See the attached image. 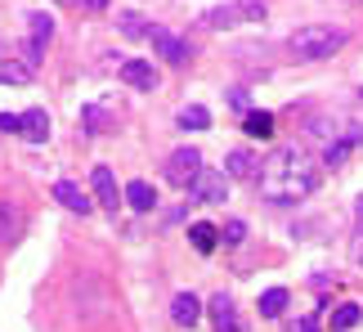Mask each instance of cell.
<instances>
[{
	"instance_id": "obj_10",
	"label": "cell",
	"mask_w": 363,
	"mask_h": 332,
	"mask_svg": "<svg viewBox=\"0 0 363 332\" xmlns=\"http://www.w3.org/2000/svg\"><path fill=\"white\" fill-rule=\"evenodd\" d=\"M121 81L135 86V90H157V72H152V63H144V59H125L121 63Z\"/></svg>"
},
{
	"instance_id": "obj_6",
	"label": "cell",
	"mask_w": 363,
	"mask_h": 332,
	"mask_svg": "<svg viewBox=\"0 0 363 332\" xmlns=\"http://www.w3.org/2000/svg\"><path fill=\"white\" fill-rule=\"evenodd\" d=\"M90 184H94V202H99L104 211H117V206L125 202V193H117V179H113V171H108V166H94Z\"/></svg>"
},
{
	"instance_id": "obj_36",
	"label": "cell",
	"mask_w": 363,
	"mask_h": 332,
	"mask_svg": "<svg viewBox=\"0 0 363 332\" xmlns=\"http://www.w3.org/2000/svg\"><path fill=\"white\" fill-rule=\"evenodd\" d=\"M359 260H363V256H359Z\"/></svg>"
},
{
	"instance_id": "obj_12",
	"label": "cell",
	"mask_w": 363,
	"mask_h": 332,
	"mask_svg": "<svg viewBox=\"0 0 363 332\" xmlns=\"http://www.w3.org/2000/svg\"><path fill=\"white\" fill-rule=\"evenodd\" d=\"M225 175H229V179H256V175H260L256 153H247V148H233V153L225 157Z\"/></svg>"
},
{
	"instance_id": "obj_1",
	"label": "cell",
	"mask_w": 363,
	"mask_h": 332,
	"mask_svg": "<svg viewBox=\"0 0 363 332\" xmlns=\"http://www.w3.org/2000/svg\"><path fill=\"white\" fill-rule=\"evenodd\" d=\"M256 184H260V193L269 202H301V198H310L318 189V166L305 157V148L283 144V148H274V153L264 157Z\"/></svg>"
},
{
	"instance_id": "obj_29",
	"label": "cell",
	"mask_w": 363,
	"mask_h": 332,
	"mask_svg": "<svg viewBox=\"0 0 363 332\" xmlns=\"http://www.w3.org/2000/svg\"><path fill=\"white\" fill-rule=\"evenodd\" d=\"M0 131H5V135H18L23 131V113H0Z\"/></svg>"
},
{
	"instance_id": "obj_20",
	"label": "cell",
	"mask_w": 363,
	"mask_h": 332,
	"mask_svg": "<svg viewBox=\"0 0 363 332\" xmlns=\"http://www.w3.org/2000/svg\"><path fill=\"white\" fill-rule=\"evenodd\" d=\"M242 131L251 135V140H269V135H274V113H247Z\"/></svg>"
},
{
	"instance_id": "obj_8",
	"label": "cell",
	"mask_w": 363,
	"mask_h": 332,
	"mask_svg": "<svg viewBox=\"0 0 363 332\" xmlns=\"http://www.w3.org/2000/svg\"><path fill=\"white\" fill-rule=\"evenodd\" d=\"M23 225H27L23 206H18V202H9V198H0V247H13V243H18Z\"/></svg>"
},
{
	"instance_id": "obj_26",
	"label": "cell",
	"mask_w": 363,
	"mask_h": 332,
	"mask_svg": "<svg viewBox=\"0 0 363 332\" xmlns=\"http://www.w3.org/2000/svg\"><path fill=\"white\" fill-rule=\"evenodd\" d=\"M117 23H121L125 36H148V32H152L148 23H139V13H117Z\"/></svg>"
},
{
	"instance_id": "obj_33",
	"label": "cell",
	"mask_w": 363,
	"mask_h": 332,
	"mask_svg": "<svg viewBox=\"0 0 363 332\" xmlns=\"http://www.w3.org/2000/svg\"><path fill=\"white\" fill-rule=\"evenodd\" d=\"M59 5H81V0H59Z\"/></svg>"
},
{
	"instance_id": "obj_23",
	"label": "cell",
	"mask_w": 363,
	"mask_h": 332,
	"mask_svg": "<svg viewBox=\"0 0 363 332\" xmlns=\"http://www.w3.org/2000/svg\"><path fill=\"white\" fill-rule=\"evenodd\" d=\"M81 126H86V135H99V131H108V113L99 104H90L86 113H81Z\"/></svg>"
},
{
	"instance_id": "obj_7",
	"label": "cell",
	"mask_w": 363,
	"mask_h": 332,
	"mask_svg": "<svg viewBox=\"0 0 363 332\" xmlns=\"http://www.w3.org/2000/svg\"><path fill=\"white\" fill-rule=\"evenodd\" d=\"M211 323H216V332H247V323H242V314H238V306L220 292V297H211Z\"/></svg>"
},
{
	"instance_id": "obj_19",
	"label": "cell",
	"mask_w": 363,
	"mask_h": 332,
	"mask_svg": "<svg viewBox=\"0 0 363 332\" xmlns=\"http://www.w3.org/2000/svg\"><path fill=\"white\" fill-rule=\"evenodd\" d=\"M233 23H242L238 18V5H220V9H206L202 13V27H211V32H225V27H233Z\"/></svg>"
},
{
	"instance_id": "obj_21",
	"label": "cell",
	"mask_w": 363,
	"mask_h": 332,
	"mask_svg": "<svg viewBox=\"0 0 363 332\" xmlns=\"http://www.w3.org/2000/svg\"><path fill=\"white\" fill-rule=\"evenodd\" d=\"M283 310H287V287H269V292H260V314H264V319H278Z\"/></svg>"
},
{
	"instance_id": "obj_32",
	"label": "cell",
	"mask_w": 363,
	"mask_h": 332,
	"mask_svg": "<svg viewBox=\"0 0 363 332\" xmlns=\"http://www.w3.org/2000/svg\"><path fill=\"white\" fill-rule=\"evenodd\" d=\"M354 211H359V220H363V198H359V206H354Z\"/></svg>"
},
{
	"instance_id": "obj_25",
	"label": "cell",
	"mask_w": 363,
	"mask_h": 332,
	"mask_svg": "<svg viewBox=\"0 0 363 332\" xmlns=\"http://www.w3.org/2000/svg\"><path fill=\"white\" fill-rule=\"evenodd\" d=\"M345 153H350V140L341 135V140H332V144L323 148V162H328V166H341V162H345Z\"/></svg>"
},
{
	"instance_id": "obj_18",
	"label": "cell",
	"mask_w": 363,
	"mask_h": 332,
	"mask_svg": "<svg viewBox=\"0 0 363 332\" xmlns=\"http://www.w3.org/2000/svg\"><path fill=\"white\" fill-rule=\"evenodd\" d=\"M175 126H179V131H206V126H211V113H206L202 104H189V108H179Z\"/></svg>"
},
{
	"instance_id": "obj_16",
	"label": "cell",
	"mask_w": 363,
	"mask_h": 332,
	"mask_svg": "<svg viewBox=\"0 0 363 332\" xmlns=\"http://www.w3.org/2000/svg\"><path fill=\"white\" fill-rule=\"evenodd\" d=\"M125 202H130L135 211H152V206H157V193H152L148 179H130V184H125Z\"/></svg>"
},
{
	"instance_id": "obj_14",
	"label": "cell",
	"mask_w": 363,
	"mask_h": 332,
	"mask_svg": "<svg viewBox=\"0 0 363 332\" xmlns=\"http://www.w3.org/2000/svg\"><path fill=\"white\" fill-rule=\"evenodd\" d=\"M189 243L198 247L202 256H211L216 247H220V229H216V225H206V220H198V225H189Z\"/></svg>"
},
{
	"instance_id": "obj_35",
	"label": "cell",
	"mask_w": 363,
	"mask_h": 332,
	"mask_svg": "<svg viewBox=\"0 0 363 332\" xmlns=\"http://www.w3.org/2000/svg\"><path fill=\"white\" fill-rule=\"evenodd\" d=\"M359 94H363V90H359Z\"/></svg>"
},
{
	"instance_id": "obj_9",
	"label": "cell",
	"mask_w": 363,
	"mask_h": 332,
	"mask_svg": "<svg viewBox=\"0 0 363 332\" xmlns=\"http://www.w3.org/2000/svg\"><path fill=\"white\" fill-rule=\"evenodd\" d=\"M54 198H59L67 211H77V216H90L94 211L90 193H81V184H72V179H59V184H54Z\"/></svg>"
},
{
	"instance_id": "obj_15",
	"label": "cell",
	"mask_w": 363,
	"mask_h": 332,
	"mask_svg": "<svg viewBox=\"0 0 363 332\" xmlns=\"http://www.w3.org/2000/svg\"><path fill=\"white\" fill-rule=\"evenodd\" d=\"M359 319H363V306H359V301H341V306H337V310L328 314L332 332H350V328H354Z\"/></svg>"
},
{
	"instance_id": "obj_17",
	"label": "cell",
	"mask_w": 363,
	"mask_h": 332,
	"mask_svg": "<svg viewBox=\"0 0 363 332\" xmlns=\"http://www.w3.org/2000/svg\"><path fill=\"white\" fill-rule=\"evenodd\" d=\"M32 77H36V72H32L27 63H18L13 54H9V59H0V86H27Z\"/></svg>"
},
{
	"instance_id": "obj_13",
	"label": "cell",
	"mask_w": 363,
	"mask_h": 332,
	"mask_svg": "<svg viewBox=\"0 0 363 332\" xmlns=\"http://www.w3.org/2000/svg\"><path fill=\"white\" fill-rule=\"evenodd\" d=\"M171 319H175L179 328H193V323L202 319V301L193 297V292H179V297L171 301Z\"/></svg>"
},
{
	"instance_id": "obj_34",
	"label": "cell",
	"mask_w": 363,
	"mask_h": 332,
	"mask_svg": "<svg viewBox=\"0 0 363 332\" xmlns=\"http://www.w3.org/2000/svg\"><path fill=\"white\" fill-rule=\"evenodd\" d=\"M345 5H363V0H345Z\"/></svg>"
},
{
	"instance_id": "obj_4",
	"label": "cell",
	"mask_w": 363,
	"mask_h": 332,
	"mask_svg": "<svg viewBox=\"0 0 363 332\" xmlns=\"http://www.w3.org/2000/svg\"><path fill=\"white\" fill-rule=\"evenodd\" d=\"M189 198H193V202H225V198H229V175H225V171H211V166H202V175L189 184Z\"/></svg>"
},
{
	"instance_id": "obj_22",
	"label": "cell",
	"mask_w": 363,
	"mask_h": 332,
	"mask_svg": "<svg viewBox=\"0 0 363 332\" xmlns=\"http://www.w3.org/2000/svg\"><path fill=\"white\" fill-rule=\"evenodd\" d=\"M27 23H32V40H36V45H45V40L54 36V18H50V13H27Z\"/></svg>"
},
{
	"instance_id": "obj_24",
	"label": "cell",
	"mask_w": 363,
	"mask_h": 332,
	"mask_svg": "<svg viewBox=\"0 0 363 332\" xmlns=\"http://www.w3.org/2000/svg\"><path fill=\"white\" fill-rule=\"evenodd\" d=\"M40 50H45V45H36V40H23V45H13V59L27 63V67L36 72V67H40Z\"/></svg>"
},
{
	"instance_id": "obj_11",
	"label": "cell",
	"mask_w": 363,
	"mask_h": 332,
	"mask_svg": "<svg viewBox=\"0 0 363 332\" xmlns=\"http://www.w3.org/2000/svg\"><path fill=\"white\" fill-rule=\"evenodd\" d=\"M18 135H23L27 144H45V140H50V117H45V108H27Z\"/></svg>"
},
{
	"instance_id": "obj_3",
	"label": "cell",
	"mask_w": 363,
	"mask_h": 332,
	"mask_svg": "<svg viewBox=\"0 0 363 332\" xmlns=\"http://www.w3.org/2000/svg\"><path fill=\"white\" fill-rule=\"evenodd\" d=\"M162 175H166V184H175V189L189 193V184L202 175V153H198V148H175V153L166 157Z\"/></svg>"
},
{
	"instance_id": "obj_30",
	"label": "cell",
	"mask_w": 363,
	"mask_h": 332,
	"mask_svg": "<svg viewBox=\"0 0 363 332\" xmlns=\"http://www.w3.org/2000/svg\"><path fill=\"white\" fill-rule=\"evenodd\" d=\"M229 104H233V108H242V117H247V90H233V94H229Z\"/></svg>"
},
{
	"instance_id": "obj_27",
	"label": "cell",
	"mask_w": 363,
	"mask_h": 332,
	"mask_svg": "<svg viewBox=\"0 0 363 332\" xmlns=\"http://www.w3.org/2000/svg\"><path fill=\"white\" fill-rule=\"evenodd\" d=\"M242 238H247V225H242V220H229V225L220 229V243H225V247H238Z\"/></svg>"
},
{
	"instance_id": "obj_31",
	"label": "cell",
	"mask_w": 363,
	"mask_h": 332,
	"mask_svg": "<svg viewBox=\"0 0 363 332\" xmlns=\"http://www.w3.org/2000/svg\"><path fill=\"white\" fill-rule=\"evenodd\" d=\"M81 5H86L90 13H104V9H108V0H81Z\"/></svg>"
},
{
	"instance_id": "obj_5",
	"label": "cell",
	"mask_w": 363,
	"mask_h": 332,
	"mask_svg": "<svg viewBox=\"0 0 363 332\" xmlns=\"http://www.w3.org/2000/svg\"><path fill=\"white\" fill-rule=\"evenodd\" d=\"M148 40H152V50H157L171 67H184V63L193 59V45H189V40H179L175 32H166V27H152Z\"/></svg>"
},
{
	"instance_id": "obj_28",
	"label": "cell",
	"mask_w": 363,
	"mask_h": 332,
	"mask_svg": "<svg viewBox=\"0 0 363 332\" xmlns=\"http://www.w3.org/2000/svg\"><path fill=\"white\" fill-rule=\"evenodd\" d=\"M264 13H269V9H264V0H238V18H247V23H260Z\"/></svg>"
},
{
	"instance_id": "obj_2",
	"label": "cell",
	"mask_w": 363,
	"mask_h": 332,
	"mask_svg": "<svg viewBox=\"0 0 363 332\" xmlns=\"http://www.w3.org/2000/svg\"><path fill=\"white\" fill-rule=\"evenodd\" d=\"M345 27H328V23H310V27H296L287 36V54L296 63H318V59H332L341 45H345Z\"/></svg>"
}]
</instances>
